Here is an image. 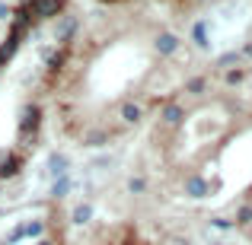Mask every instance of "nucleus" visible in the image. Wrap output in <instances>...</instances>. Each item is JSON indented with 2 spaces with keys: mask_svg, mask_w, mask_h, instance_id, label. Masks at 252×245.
Listing matches in <instances>:
<instances>
[{
  "mask_svg": "<svg viewBox=\"0 0 252 245\" xmlns=\"http://www.w3.org/2000/svg\"><path fill=\"white\" fill-rule=\"evenodd\" d=\"M86 217H90V207H80L74 214V223H86Z\"/></svg>",
  "mask_w": 252,
  "mask_h": 245,
  "instance_id": "obj_1",
  "label": "nucleus"
},
{
  "mask_svg": "<svg viewBox=\"0 0 252 245\" xmlns=\"http://www.w3.org/2000/svg\"><path fill=\"white\" fill-rule=\"evenodd\" d=\"M252 220V207H243L240 210V223H249Z\"/></svg>",
  "mask_w": 252,
  "mask_h": 245,
  "instance_id": "obj_2",
  "label": "nucleus"
},
{
  "mask_svg": "<svg viewBox=\"0 0 252 245\" xmlns=\"http://www.w3.org/2000/svg\"><path fill=\"white\" fill-rule=\"evenodd\" d=\"M102 3H122V0H102Z\"/></svg>",
  "mask_w": 252,
  "mask_h": 245,
  "instance_id": "obj_3",
  "label": "nucleus"
},
{
  "mask_svg": "<svg viewBox=\"0 0 252 245\" xmlns=\"http://www.w3.org/2000/svg\"><path fill=\"white\" fill-rule=\"evenodd\" d=\"M38 245H51V242H38Z\"/></svg>",
  "mask_w": 252,
  "mask_h": 245,
  "instance_id": "obj_4",
  "label": "nucleus"
}]
</instances>
